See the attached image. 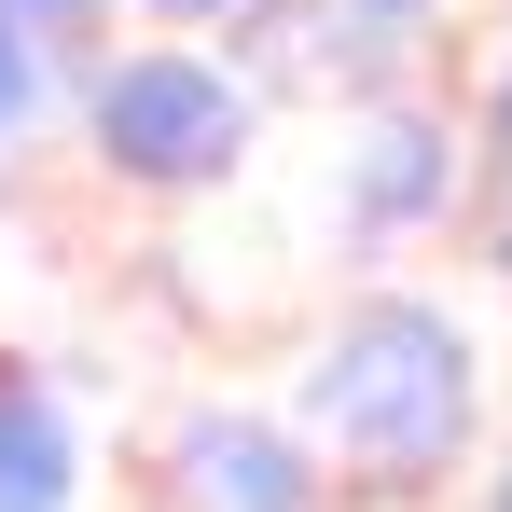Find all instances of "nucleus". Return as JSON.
Listing matches in <instances>:
<instances>
[{
  "label": "nucleus",
  "instance_id": "f257e3e1",
  "mask_svg": "<svg viewBox=\"0 0 512 512\" xmlns=\"http://www.w3.org/2000/svg\"><path fill=\"white\" fill-rule=\"evenodd\" d=\"M471 416V360L443 319L416 305H374V319H346L333 360H319V429H333L360 471H429L443 443Z\"/></svg>",
  "mask_w": 512,
  "mask_h": 512
},
{
  "label": "nucleus",
  "instance_id": "f03ea898",
  "mask_svg": "<svg viewBox=\"0 0 512 512\" xmlns=\"http://www.w3.org/2000/svg\"><path fill=\"white\" fill-rule=\"evenodd\" d=\"M97 125H111L125 167H208L236 139V97L208 84V70H180V56H153V70H125V84L97 97Z\"/></svg>",
  "mask_w": 512,
  "mask_h": 512
},
{
  "label": "nucleus",
  "instance_id": "7ed1b4c3",
  "mask_svg": "<svg viewBox=\"0 0 512 512\" xmlns=\"http://www.w3.org/2000/svg\"><path fill=\"white\" fill-rule=\"evenodd\" d=\"M305 457L250 416H194L180 429V512H305Z\"/></svg>",
  "mask_w": 512,
  "mask_h": 512
},
{
  "label": "nucleus",
  "instance_id": "20e7f679",
  "mask_svg": "<svg viewBox=\"0 0 512 512\" xmlns=\"http://www.w3.org/2000/svg\"><path fill=\"white\" fill-rule=\"evenodd\" d=\"M0 512H70V429L14 374H0Z\"/></svg>",
  "mask_w": 512,
  "mask_h": 512
},
{
  "label": "nucleus",
  "instance_id": "39448f33",
  "mask_svg": "<svg viewBox=\"0 0 512 512\" xmlns=\"http://www.w3.org/2000/svg\"><path fill=\"white\" fill-rule=\"evenodd\" d=\"M0 111H28V56L14 42H0Z\"/></svg>",
  "mask_w": 512,
  "mask_h": 512
},
{
  "label": "nucleus",
  "instance_id": "423d86ee",
  "mask_svg": "<svg viewBox=\"0 0 512 512\" xmlns=\"http://www.w3.org/2000/svg\"><path fill=\"white\" fill-rule=\"evenodd\" d=\"M180 14H208V0H180Z\"/></svg>",
  "mask_w": 512,
  "mask_h": 512
}]
</instances>
